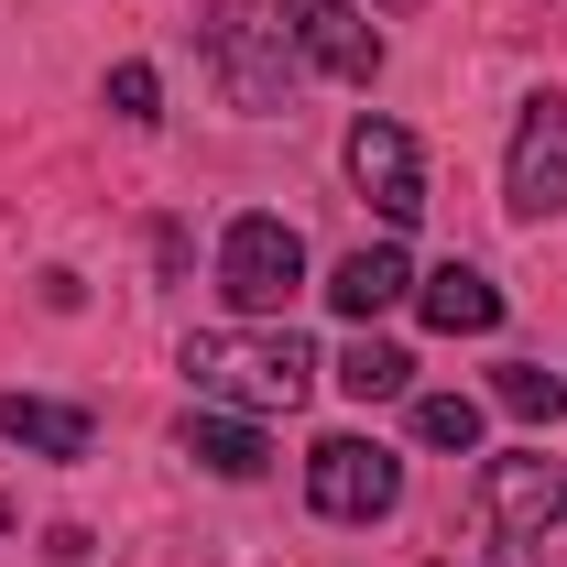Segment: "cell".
<instances>
[{
	"label": "cell",
	"instance_id": "9c48e42d",
	"mask_svg": "<svg viewBox=\"0 0 567 567\" xmlns=\"http://www.w3.org/2000/svg\"><path fill=\"white\" fill-rule=\"evenodd\" d=\"M415 317L436 339H492L502 328V284L481 274V262H436V274H415Z\"/></svg>",
	"mask_w": 567,
	"mask_h": 567
},
{
	"label": "cell",
	"instance_id": "e0dca14e",
	"mask_svg": "<svg viewBox=\"0 0 567 567\" xmlns=\"http://www.w3.org/2000/svg\"><path fill=\"white\" fill-rule=\"evenodd\" d=\"M492 567H546V546H524V535H492Z\"/></svg>",
	"mask_w": 567,
	"mask_h": 567
},
{
	"label": "cell",
	"instance_id": "5b68a950",
	"mask_svg": "<svg viewBox=\"0 0 567 567\" xmlns=\"http://www.w3.org/2000/svg\"><path fill=\"white\" fill-rule=\"evenodd\" d=\"M502 208L513 218H557L567 208V99H524L513 121V153H502Z\"/></svg>",
	"mask_w": 567,
	"mask_h": 567
},
{
	"label": "cell",
	"instance_id": "30bf717a",
	"mask_svg": "<svg viewBox=\"0 0 567 567\" xmlns=\"http://www.w3.org/2000/svg\"><path fill=\"white\" fill-rule=\"evenodd\" d=\"M415 295V262H404V240H371V251H350L339 274H328V306L350 317V328H371V317H393Z\"/></svg>",
	"mask_w": 567,
	"mask_h": 567
},
{
	"label": "cell",
	"instance_id": "277c9868",
	"mask_svg": "<svg viewBox=\"0 0 567 567\" xmlns=\"http://www.w3.org/2000/svg\"><path fill=\"white\" fill-rule=\"evenodd\" d=\"M306 502H317L328 524H382V513L404 502V458L371 447V436H317V447H306Z\"/></svg>",
	"mask_w": 567,
	"mask_h": 567
},
{
	"label": "cell",
	"instance_id": "7c38bea8",
	"mask_svg": "<svg viewBox=\"0 0 567 567\" xmlns=\"http://www.w3.org/2000/svg\"><path fill=\"white\" fill-rule=\"evenodd\" d=\"M0 436L33 447V458H87V404H44V393H0Z\"/></svg>",
	"mask_w": 567,
	"mask_h": 567
},
{
	"label": "cell",
	"instance_id": "8fae6325",
	"mask_svg": "<svg viewBox=\"0 0 567 567\" xmlns=\"http://www.w3.org/2000/svg\"><path fill=\"white\" fill-rule=\"evenodd\" d=\"M175 447H186V458H197L208 481H262V470H274L262 425H251V415H208V404H197V415L175 425Z\"/></svg>",
	"mask_w": 567,
	"mask_h": 567
},
{
	"label": "cell",
	"instance_id": "2e32d148",
	"mask_svg": "<svg viewBox=\"0 0 567 567\" xmlns=\"http://www.w3.org/2000/svg\"><path fill=\"white\" fill-rule=\"evenodd\" d=\"M153 99H164L153 66H110V110H121V121H153Z\"/></svg>",
	"mask_w": 567,
	"mask_h": 567
},
{
	"label": "cell",
	"instance_id": "5bb4252c",
	"mask_svg": "<svg viewBox=\"0 0 567 567\" xmlns=\"http://www.w3.org/2000/svg\"><path fill=\"white\" fill-rule=\"evenodd\" d=\"M492 393H502V415H524V425H557L567 415V382L546 371V360H502Z\"/></svg>",
	"mask_w": 567,
	"mask_h": 567
},
{
	"label": "cell",
	"instance_id": "7a4b0ae2",
	"mask_svg": "<svg viewBox=\"0 0 567 567\" xmlns=\"http://www.w3.org/2000/svg\"><path fill=\"white\" fill-rule=\"evenodd\" d=\"M197 55L218 66L229 110H251V121L295 110V76H306V55H295L284 11H262V0H208V11H197Z\"/></svg>",
	"mask_w": 567,
	"mask_h": 567
},
{
	"label": "cell",
	"instance_id": "6da1fadb",
	"mask_svg": "<svg viewBox=\"0 0 567 567\" xmlns=\"http://www.w3.org/2000/svg\"><path fill=\"white\" fill-rule=\"evenodd\" d=\"M186 382H197V404H229V415H295L317 382V350L274 317H240V328L186 339Z\"/></svg>",
	"mask_w": 567,
	"mask_h": 567
},
{
	"label": "cell",
	"instance_id": "4fadbf2b",
	"mask_svg": "<svg viewBox=\"0 0 567 567\" xmlns=\"http://www.w3.org/2000/svg\"><path fill=\"white\" fill-rule=\"evenodd\" d=\"M339 393H350V404H393V393H415V360L393 350V339L360 328L350 350H339Z\"/></svg>",
	"mask_w": 567,
	"mask_h": 567
},
{
	"label": "cell",
	"instance_id": "9a60e30c",
	"mask_svg": "<svg viewBox=\"0 0 567 567\" xmlns=\"http://www.w3.org/2000/svg\"><path fill=\"white\" fill-rule=\"evenodd\" d=\"M415 436L470 458V447H481V404H470V393H415Z\"/></svg>",
	"mask_w": 567,
	"mask_h": 567
},
{
	"label": "cell",
	"instance_id": "ba28073f",
	"mask_svg": "<svg viewBox=\"0 0 567 567\" xmlns=\"http://www.w3.org/2000/svg\"><path fill=\"white\" fill-rule=\"evenodd\" d=\"M284 33H295V55H306V66L350 76V87H371V76H382V33L360 22L350 0H295V11H284Z\"/></svg>",
	"mask_w": 567,
	"mask_h": 567
},
{
	"label": "cell",
	"instance_id": "8992f818",
	"mask_svg": "<svg viewBox=\"0 0 567 567\" xmlns=\"http://www.w3.org/2000/svg\"><path fill=\"white\" fill-rule=\"evenodd\" d=\"M481 513H492V535H524V546H546V524L567 513V481L546 447H502L481 458Z\"/></svg>",
	"mask_w": 567,
	"mask_h": 567
},
{
	"label": "cell",
	"instance_id": "52a82bcc",
	"mask_svg": "<svg viewBox=\"0 0 567 567\" xmlns=\"http://www.w3.org/2000/svg\"><path fill=\"white\" fill-rule=\"evenodd\" d=\"M350 186L382 208V229H415L425 218V153L404 121H360L350 132Z\"/></svg>",
	"mask_w": 567,
	"mask_h": 567
},
{
	"label": "cell",
	"instance_id": "3957f363",
	"mask_svg": "<svg viewBox=\"0 0 567 567\" xmlns=\"http://www.w3.org/2000/svg\"><path fill=\"white\" fill-rule=\"evenodd\" d=\"M295 284H306V240H295V218H274V208L229 218V240H218V295H229L240 317H284Z\"/></svg>",
	"mask_w": 567,
	"mask_h": 567
}]
</instances>
